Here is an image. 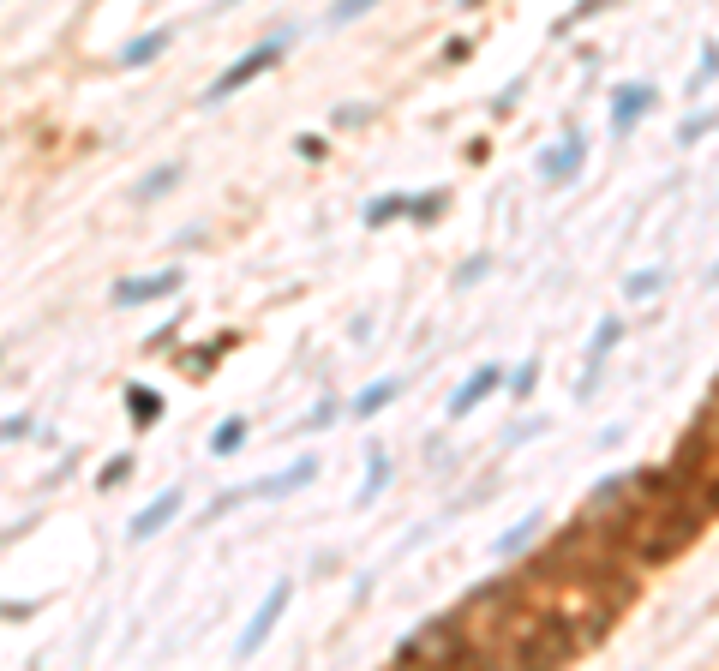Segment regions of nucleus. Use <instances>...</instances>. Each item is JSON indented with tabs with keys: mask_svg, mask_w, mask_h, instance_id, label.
I'll return each mask as SVG.
<instances>
[{
	"mask_svg": "<svg viewBox=\"0 0 719 671\" xmlns=\"http://www.w3.org/2000/svg\"><path fill=\"white\" fill-rule=\"evenodd\" d=\"M330 420H336V402H318V408L306 414V426H300V432H324Z\"/></svg>",
	"mask_w": 719,
	"mask_h": 671,
	"instance_id": "27",
	"label": "nucleus"
},
{
	"mask_svg": "<svg viewBox=\"0 0 719 671\" xmlns=\"http://www.w3.org/2000/svg\"><path fill=\"white\" fill-rule=\"evenodd\" d=\"M180 282H186V276L168 264V270H150V276H126V282H114L108 300H114V306H150V300H168Z\"/></svg>",
	"mask_w": 719,
	"mask_h": 671,
	"instance_id": "5",
	"label": "nucleus"
},
{
	"mask_svg": "<svg viewBox=\"0 0 719 671\" xmlns=\"http://www.w3.org/2000/svg\"><path fill=\"white\" fill-rule=\"evenodd\" d=\"M719 126V108L714 114H696V120H684V126H678V144H696V138H702V132H714Z\"/></svg>",
	"mask_w": 719,
	"mask_h": 671,
	"instance_id": "22",
	"label": "nucleus"
},
{
	"mask_svg": "<svg viewBox=\"0 0 719 671\" xmlns=\"http://www.w3.org/2000/svg\"><path fill=\"white\" fill-rule=\"evenodd\" d=\"M324 468H318V456H300L294 468H282L276 480H258V486H240V492H222L216 504H210V522L216 516H228V510H240V504H252V498H288V492H300V486H312Z\"/></svg>",
	"mask_w": 719,
	"mask_h": 671,
	"instance_id": "2",
	"label": "nucleus"
},
{
	"mask_svg": "<svg viewBox=\"0 0 719 671\" xmlns=\"http://www.w3.org/2000/svg\"><path fill=\"white\" fill-rule=\"evenodd\" d=\"M372 6H378V0H336V6H330V24H354V18L372 12Z\"/></svg>",
	"mask_w": 719,
	"mask_h": 671,
	"instance_id": "24",
	"label": "nucleus"
},
{
	"mask_svg": "<svg viewBox=\"0 0 719 671\" xmlns=\"http://www.w3.org/2000/svg\"><path fill=\"white\" fill-rule=\"evenodd\" d=\"M456 654H462L456 618H438V624H426L420 636H408V642L396 648V660H402V666H420V660H456Z\"/></svg>",
	"mask_w": 719,
	"mask_h": 671,
	"instance_id": "4",
	"label": "nucleus"
},
{
	"mask_svg": "<svg viewBox=\"0 0 719 671\" xmlns=\"http://www.w3.org/2000/svg\"><path fill=\"white\" fill-rule=\"evenodd\" d=\"M246 444V420H222V432L210 438V456H234Z\"/></svg>",
	"mask_w": 719,
	"mask_h": 671,
	"instance_id": "17",
	"label": "nucleus"
},
{
	"mask_svg": "<svg viewBox=\"0 0 719 671\" xmlns=\"http://www.w3.org/2000/svg\"><path fill=\"white\" fill-rule=\"evenodd\" d=\"M126 408H132L138 426H156V414H162V402H156L150 390H126Z\"/></svg>",
	"mask_w": 719,
	"mask_h": 671,
	"instance_id": "18",
	"label": "nucleus"
},
{
	"mask_svg": "<svg viewBox=\"0 0 719 671\" xmlns=\"http://www.w3.org/2000/svg\"><path fill=\"white\" fill-rule=\"evenodd\" d=\"M288 48H294V30H270V36H264L258 48H246V54H240V60H234L228 72H216V78H210V90H204L198 102H204V108H216V102H228L234 90H246L252 78H264V72H270V66H276V60H282Z\"/></svg>",
	"mask_w": 719,
	"mask_h": 671,
	"instance_id": "1",
	"label": "nucleus"
},
{
	"mask_svg": "<svg viewBox=\"0 0 719 671\" xmlns=\"http://www.w3.org/2000/svg\"><path fill=\"white\" fill-rule=\"evenodd\" d=\"M582 162H588V138L570 132L558 150H540V180H546V186H570V180L582 174Z\"/></svg>",
	"mask_w": 719,
	"mask_h": 671,
	"instance_id": "7",
	"label": "nucleus"
},
{
	"mask_svg": "<svg viewBox=\"0 0 719 671\" xmlns=\"http://www.w3.org/2000/svg\"><path fill=\"white\" fill-rule=\"evenodd\" d=\"M654 114V84H618L612 90V138H630Z\"/></svg>",
	"mask_w": 719,
	"mask_h": 671,
	"instance_id": "6",
	"label": "nucleus"
},
{
	"mask_svg": "<svg viewBox=\"0 0 719 671\" xmlns=\"http://www.w3.org/2000/svg\"><path fill=\"white\" fill-rule=\"evenodd\" d=\"M174 180H180V162H168V168H150V174L138 180V192H132V198H138V204H156V198H162Z\"/></svg>",
	"mask_w": 719,
	"mask_h": 671,
	"instance_id": "15",
	"label": "nucleus"
},
{
	"mask_svg": "<svg viewBox=\"0 0 719 671\" xmlns=\"http://www.w3.org/2000/svg\"><path fill=\"white\" fill-rule=\"evenodd\" d=\"M540 528H546V516L534 510V516H522V522H516V528H510V534H504L498 546H492V552H498V558H516V552H522V546H528V540H534Z\"/></svg>",
	"mask_w": 719,
	"mask_h": 671,
	"instance_id": "14",
	"label": "nucleus"
},
{
	"mask_svg": "<svg viewBox=\"0 0 719 671\" xmlns=\"http://www.w3.org/2000/svg\"><path fill=\"white\" fill-rule=\"evenodd\" d=\"M534 384H540V360H522L510 372V396H534Z\"/></svg>",
	"mask_w": 719,
	"mask_h": 671,
	"instance_id": "19",
	"label": "nucleus"
},
{
	"mask_svg": "<svg viewBox=\"0 0 719 671\" xmlns=\"http://www.w3.org/2000/svg\"><path fill=\"white\" fill-rule=\"evenodd\" d=\"M438 210H444V192H432V198H414V222H438Z\"/></svg>",
	"mask_w": 719,
	"mask_h": 671,
	"instance_id": "25",
	"label": "nucleus"
},
{
	"mask_svg": "<svg viewBox=\"0 0 719 671\" xmlns=\"http://www.w3.org/2000/svg\"><path fill=\"white\" fill-rule=\"evenodd\" d=\"M408 210H414L408 192H384V198L366 204V228H384V222H396V216H408Z\"/></svg>",
	"mask_w": 719,
	"mask_h": 671,
	"instance_id": "13",
	"label": "nucleus"
},
{
	"mask_svg": "<svg viewBox=\"0 0 719 671\" xmlns=\"http://www.w3.org/2000/svg\"><path fill=\"white\" fill-rule=\"evenodd\" d=\"M492 390H504V366H474V372H468V384L450 396V420H468V414H474Z\"/></svg>",
	"mask_w": 719,
	"mask_h": 671,
	"instance_id": "9",
	"label": "nucleus"
},
{
	"mask_svg": "<svg viewBox=\"0 0 719 671\" xmlns=\"http://www.w3.org/2000/svg\"><path fill=\"white\" fill-rule=\"evenodd\" d=\"M222 6H240V0H222Z\"/></svg>",
	"mask_w": 719,
	"mask_h": 671,
	"instance_id": "31",
	"label": "nucleus"
},
{
	"mask_svg": "<svg viewBox=\"0 0 719 671\" xmlns=\"http://www.w3.org/2000/svg\"><path fill=\"white\" fill-rule=\"evenodd\" d=\"M168 42H174V30H144L138 42H126V48H120V66H126V72H138V66H150L156 54H168Z\"/></svg>",
	"mask_w": 719,
	"mask_h": 671,
	"instance_id": "11",
	"label": "nucleus"
},
{
	"mask_svg": "<svg viewBox=\"0 0 719 671\" xmlns=\"http://www.w3.org/2000/svg\"><path fill=\"white\" fill-rule=\"evenodd\" d=\"M708 288H719V264H714V270H708Z\"/></svg>",
	"mask_w": 719,
	"mask_h": 671,
	"instance_id": "29",
	"label": "nucleus"
},
{
	"mask_svg": "<svg viewBox=\"0 0 719 671\" xmlns=\"http://www.w3.org/2000/svg\"><path fill=\"white\" fill-rule=\"evenodd\" d=\"M288 600H294V582H276L270 594H264V606L252 612V624L240 630V642H234V660H252L264 642H270V630H276V618L288 612Z\"/></svg>",
	"mask_w": 719,
	"mask_h": 671,
	"instance_id": "3",
	"label": "nucleus"
},
{
	"mask_svg": "<svg viewBox=\"0 0 719 671\" xmlns=\"http://www.w3.org/2000/svg\"><path fill=\"white\" fill-rule=\"evenodd\" d=\"M396 396H402V378H378L372 390H360V396H354V420H378Z\"/></svg>",
	"mask_w": 719,
	"mask_h": 671,
	"instance_id": "12",
	"label": "nucleus"
},
{
	"mask_svg": "<svg viewBox=\"0 0 719 671\" xmlns=\"http://www.w3.org/2000/svg\"><path fill=\"white\" fill-rule=\"evenodd\" d=\"M462 6H486V0H462Z\"/></svg>",
	"mask_w": 719,
	"mask_h": 671,
	"instance_id": "30",
	"label": "nucleus"
},
{
	"mask_svg": "<svg viewBox=\"0 0 719 671\" xmlns=\"http://www.w3.org/2000/svg\"><path fill=\"white\" fill-rule=\"evenodd\" d=\"M384 486H390V456L372 444V474H366V486H360V504H378V498H384Z\"/></svg>",
	"mask_w": 719,
	"mask_h": 671,
	"instance_id": "16",
	"label": "nucleus"
},
{
	"mask_svg": "<svg viewBox=\"0 0 719 671\" xmlns=\"http://www.w3.org/2000/svg\"><path fill=\"white\" fill-rule=\"evenodd\" d=\"M126 474H132V456H114V462H102V474H96V486L108 492V486H120Z\"/></svg>",
	"mask_w": 719,
	"mask_h": 671,
	"instance_id": "23",
	"label": "nucleus"
},
{
	"mask_svg": "<svg viewBox=\"0 0 719 671\" xmlns=\"http://www.w3.org/2000/svg\"><path fill=\"white\" fill-rule=\"evenodd\" d=\"M180 504H186V492H180V486H168L162 498H150V504H144V510L132 516V528H126V534H132L138 546H144V540H156V534H162V528H168V522L180 516Z\"/></svg>",
	"mask_w": 719,
	"mask_h": 671,
	"instance_id": "8",
	"label": "nucleus"
},
{
	"mask_svg": "<svg viewBox=\"0 0 719 671\" xmlns=\"http://www.w3.org/2000/svg\"><path fill=\"white\" fill-rule=\"evenodd\" d=\"M624 294H630V300H648V294H660V270H636V276L624 282Z\"/></svg>",
	"mask_w": 719,
	"mask_h": 671,
	"instance_id": "21",
	"label": "nucleus"
},
{
	"mask_svg": "<svg viewBox=\"0 0 719 671\" xmlns=\"http://www.w3.org/2000/svg\"><path fill=\"white\" fill-rule=\"evenodd\" d=\"M486 270H492V252H474V258H468V264L456 270V288H474V282H480Z\"/></svg>",
	"mask_w": 719,
	"mask_h": 671,
	"instance_id": "20",
	"label": "nucleus"
},
{
	"mask_svg": "<svg viewBox=\"0 0 719 671\" xmlns=\"http://www.w3.org/2000/svg\"><path fill=\"white\" fill-rule=\"evenodd\" d=\"M618 336H624V324H618V318H606V324H600V336L588 342V372H582V384H576V396H594V378H600V366H606V354L618 348Z\"/></svg>",
	"mask_w": 719,
	"mask_h": 671,
	"instance_id": "10",
	"label": "nucleus"
},
{
	"mask_svg": "<svg viewBox=\"0 0 719 671\" xmlns=\"http://www.w3.org/2000/svg\"><path fill=\"white\" fill-rule=\"evenodd\" d=\"M372 120V108H360V102H342L336 108V126H366Z\"/></svg>",
	"mask_w": 719,
	"mask_h": 671,
	"instance_id": "26",
	"label": "nucleus"
},
{
	"mask_svg": "<svg viewBox=\"0 0 719 671\" xmlns=\"http://www.w3.org/2000/svg\"><path fill=\"white\" fill-rule=\"evenodd\" d=\"M708 78H719V48H714V42H708V48H702V78H696V84H690V90H702V84H708Z\"/></svg>",
	"mask_w": 719,
	"mask_h": 671,
	"instance_id": "28",
	"label": "nucleus"
}]
</instances>
